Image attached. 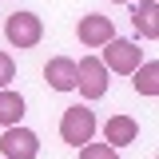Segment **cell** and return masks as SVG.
<instances>
[{
  "label": "cell",
  "instance_id": "obj_1",
  "mask_svg": "<svg viewBox=\"0 0 159 159\" xmlns=\"http://www.w3.org/2000/svg\"><path fill=\"white\" fill-rule=\"evenodd\" d=\"M96 135V111L92 107H64V116H60V139L68 143V147H84L88 139Z\"/></svg>",
  "mask_w": 159,
  "mask_h": 159
},
{
  "label": "cell",
  "instance_id": "obj_2",
  "mask_svg": "<svg viewBox=\"0 0 159 159\" xmlns=\"http://www.w3.org/2000/svg\"><path fill=\"white\" fill-rule=\"evenodd\" d=\"M103 68H107V72H116V76H131V72H135L139 64H143V48H139L135 40H107V44H103Z\"/></svg>",
  "mask_w": 159,
  "mask_h": 159
},
{
  "label": "cell",
  "instance_id": "obj_3",
  "mask_svg": "<svg viewBox=\"0 0 159 159\" xmlns=\"http://www.w3.org/2000/svg\"><path fill=\"white\" fill-rule=\"evenodd\" d=\"M4 40L12 48H36L44 40V24H40L36 12H12L4 20Z\"/></svg>",
  "mask_w": 159,
  "mask_h": 159
},
{
  "label": "cell",
  "instance_id": "obj_4",
  "mask_svg": "<svg viewBox=\"0 0 159 159\" xmlns=\"http://www.w3.org/2000/svg\"><path fill=\"white\" fill-rule=\"evenodd\" d=\"M76 92L84 99H103L107 96V68L99 56H84L76 64Z\"/></svg>",
  "mask_w": 159,
  "mask_h": 159
},
{
  "label": "cell",
  "instance_id": "obj_5",
  "mask_svg": "<svg viewBox=\"0 0 159 159\" xmlns=\"http://www.w3.org/2000/svg\"><path fill=\"white\" fill-rule=\"evenodd\" d=\"M0 155L4 159H36L40 155V135L32 127H24V123H12L0 135Z\"/></svg>",
  "mask_w": 159,
  "mask_h": 159
},
{
  "label": "cell",
  "instance_id": "obj_6",
  "mask_svg": "<svg viewBox=\"0 0 159 159\" xmlns=\"http://www.w3.org/2000/svg\"><path fill=\"white\" fill-rule=\"evenodd\" d=\"M76 36L84 48H103L107 40L116 36V24H111V16H99V12H88V16H80L76 24Z\"/></svg>",
  "mask_w": 159,
  "mask_h": 159
},
{
  "label": "cell",
  "instance_id": "obj_7",
  "mask_svg": "<svg viewBox=\"0 0 159 159\" xmlns=\"http://www.w3.org/2000/svg\"><path fill=\"white\" fill-rule=\"evenodd\" d=\"M44 80L52 92H76V60L68 56H52L44 64Z\"/></svg>",
  "mask_w": 159,
  "mask_h": 159
},
{
  "label": "cell",
  "instance_id": "obj_8",
  "mask_svg": "<svg viewBox=\"0 0 159 159\" xmlns=\"http://www.w3.org/2000/svg\"><path fill=\"white\" fill-rule=\"evenodd\" d=\"M139 139V123L131 116H111L107 123H103V143H111V147H127V143H135Z\"/></svg>",
  "mask_w": 159,
  "mask_h": 159
},
{
  "label": "cell",
  "instance_id": "obj_9",
  "mask_svg": "<svg viewBox=\"0 0 159 159\" xmlns=\"http://www.w3.org/2000/svg\"><path fill=\"white\" fill-rule=\"evenodd\" d=\"M131 24H135L139 36L155 40V36H159V4H155V0H143L135 12H131Z\"/></svg>",
  "mask_w": 159,
  "mask_h": 159
},
{
  "label": "cell",
  "instance_id": "obj_10",
  "mask_svg": "<svg viewBox=\"0 0 159 159\" xmlns=\"http://www.w3.org/2000/svg\"><path fill=\"white\" fill-rule=\"evenodd\" d=\"M24 119V96L16 88H0V127H12Z\"/></svg>",
  "mask_w": 159,
  "mask_h": 159
},
{
  "label": "cell",
  "instance_id": "obj_11",
  "mask_svg": "<svg viewBox=\"0 0 159 159\" xmlns=\"http://www.w3.org/2000/svg\"><path fill=\"white\" fill-rule=\"evenodd\" d=\"M131 84H135L139 96H159V60H147V64H139L135 72H131Z\"/></svg>",
  "mask_w": 159,
  "mask_h": 159
},
{
  "label": "cell",
  "instance_id": "obj_12",
  "mask_svg": "<svg viewBox=\"0 0 159 159\" xmlns=\"http://www.w3.org/2000/svg\"><path fill=\"white\" fill-rule=\"evenodd\" d=\"M80 159H119V151L111 143H92V139H88V143L80 147Z\"/></svg>",
  "mask_w": 159,
  "mask_h": 159
},
{
  "label": "cell",
  "instance_id": "obj_13",
  "mask_svg": "<svg viewBox=\"0 0 159 159\" xmlns=\"http://www.w3.org/2000/svg\"><path fill=\"white\" fill-rule=\"evenodd\" d=\"M12 80H16V60L8 52H0V88H8Z\"/></svg>",
  "mask_w": 159,
  "mask_h": 159
},
{
  "label": "cell",
  "instance_id": "obj_14",
  "mask_svg": "<svg viewBox=\"0 0 159 159\" xmlns=\"http://www.w3.org/2000/svg\"><path fill=\"white\" fill-rule=\"evenodd\" d=\"M111 4H127V0H111Z\"/></svg>",
  "mask_w": 159,
  "mask_h": 159
},
{
  "label": "cell",
  "instance_id": "obj_15",
  "mask_svg": "<svg viewBox=\"0 0 159 159\" xmlns=\"http://www.w3.org/2000/svg\"><path fill=\"white\" fill-rule=\"evenodd\" d=\"M0 159H4V155H0Z\"/></svg>",
  "mask_w": 159,
  "mask_h": 159
}]
</instances>
